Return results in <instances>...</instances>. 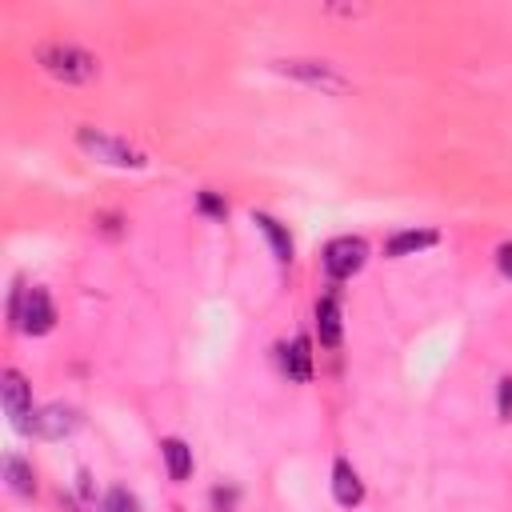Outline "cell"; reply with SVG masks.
<instances>
[{"label": "cell", "instance_id": "6da1fadb", "mask_svg": "<svg viewBox=\"0 0 512 512\" xmlns=\"http://www.w3.org/2000/svg\"><path fill=\"white\" fill-rule=\"evenodd\" d=\"M36 64L52 76V80H64V84H84L100 72V60L80 48V44H64V40H52V44H40L36 48Z\"/></svg>", "mask_w": 512, "mask_h": 512}, {"label": "cell", "instance_id": "7a4b0ae2", "mask_svg": "<svg viewBox=\"0 0 512 512\" xmlns=\"http://www.w3.org/2000/svg\"><path fill=\"white\" fill-rule=\"evenodd\" d=\"M76 144L96 156L100 164H112V168H148V152H140L136 144L112 136V132H100V128H80L76 132Z\"/></svg>", "mask_w": 512, "mask_h": 512}, {"label": "cell", "instance_id": "3957f363", "mask_svg": "<svg viewBox=\"0 0 512 512\" xmlns=\"http://www.w3.org/2000/svg\"><path fill=\"white\" fill-rule=\"evenodd\" d=\"M364 260H368V244L360 236H336V240L324 244V256H320V264H324V272L332 280L356 276L364 268Z\"/></svg>", "mask_w": 512, "mask_h": 512}, {"label": "cell", "instance_id": "277c9868", "mask_svg": "<svg viewBox=\"0 0 512 512\" xmlns=\"http://www.w3.org/2000/svg\"><path fill=\"white\" fill-rule=\"evenodd\" d=\"M276 72L296 76V80H304L308 88H320V92H344L348 88V80L324 60H276Z\"/></svg>", "mask_w": 512, "mask_h": 512}, {"label": "cell", "instance_id": "5b68a950", "mask_svg": "<svg viewBox=\"0 0 512 512\" xmlns=\"http://www.w3.org/2000/svg\"><path fill=\"white\" fill-rule=\"evenodd\" d=\"M80 428V412L68 408V404H44L40 412H32L28 420V432L40 436V440H64Z\"/></svg>", "mask_w": 512, "mask_h": 512}, {"label": "cell", "instance_id": "8992f818", "mask_svg": "<svg viewBox=\"0 0 512 512\" xmlns=\"http://www.w3.org/2000/svg\"><path fill=\"white\" fill-rule=\"evenodd\" d=\"M16 328L28 332V336H44V332L56 328V304H52V296L44 288H28L24 292V300H20V324Z\"/></svg>", "mask_w": 512, "mask_h": 512}, {"label": "cell", "instance_id": "52a82bcc", "mask_svg": "<svg viewBox=\"0 0 512 512\" xmlns=\"http://www.w3.org/2000/svg\"><path fill=\"white\" fill-rule=\"evenodd\" d=\"M0 400H4L8 420L16 428H28V416H32V384L16 368H4V376H0Z\"/></svg>", "mask_w": 512, "mask_h": 512}, {"label": "cell", "instance_id": "ba28073f", "mask_svg": "<svg viewBox=\"0 0 512 512\" xmlns=\"http://www.w3.org/2000/svg\"><path fill=\"white\" fill-rule=\"evenodd\" d=\"M332 496H336L340 508H356L364 500V480H360V472L348 460L332 464Z\"/></svg>", "mask_w": 512, "mask_h": 512}, {"label": "cell", "instance_id": "9c48e42d", "mask_svg": "<svg viewBox=\"0 0 512 512\" xmlns=\"http://www.w3.org/2000/svg\"><path fill=\"white\" fill-rule=\"evenodd\" d=\"M160 456H164L168 476H172L176 484H184V480L192 476V448H188L180 436H164V440H160Z\"/></svg>", "mask_w": 512, "mask_h": 512}, {"label": "cell", "instance_id": "30bf717a", "mask_svg": "<svg viewBox=\"0 0 512 512\" xmlns=\"http://www.w3.org/2000/svg\"><path fill=\"white\" fill-rule=\"evenodd\" d=\"M284 372H288V380H296V384H308V380H312V340H308V336H296V340L288 344V352H284Z\"/></svg>", "mask_w": 512, "mask_h": 512}, {"label": "cell", "instance_id": "8fae6325", "mask_svg": "<svg viewBox=\"0 0 512 512\" xmlns=\"http://www.w3.org/2000/svg\"><path fill=\"white\" fill-rule=\"evenodd\" d=\"M316 336H320L324 348L340 344V304H336V296L316 300Z\"/></svg>", "mask_w": 512, "mask_h": 512}, {"label": "cell", "instance_id": "7c38bea8", "mask_svg": "<svg viewBox=\"0 0 512 512\" xmlns=\"http://www.w3.org/2000/svg\"><path fill=\"white\" fill-rule=\"evenodd\" d=\"M252 224L268 236V244H272L276 260H280V264H288V260H292V236H288V228H284L276 216H268V212H256V216H252Z\"/></svg>", "mask_w": 512, "mask_h": 512}, {"label": "cell", "instance_id": "4fadbf2b", "mask_svg": "<svg viewBox=\"0 0 512 512\" xmlns=\"http://www.w3.org/2000/svg\"><path fill=\"white\" fill-rule=\"evenodd\" d=\"M440 236L432 232V228H408V232H396L388 244H384V252L388 256H412V252H420V248H432Z\"/></svg>", "mask_w": 512, "mask_h": 512}, {"label": "cell", "instance_id": "5bb4252c", "mask_svg": "<svg viewBox=\"0 0 512 512\" xmlns=\"http://www.w3.org/2000/svg\"><path fill=\"white\" fill-rule=\"evenodd\" d=\"M4 480L16 496H32L36 492V476H32V464L20 460V456H4Z\"/></svg>", "mask_w": 512, "mask_h": 512}, {"label": "cell", "instance_id": "9a60e30c", "mask_svg": "<svg viewBox=\"0 0 512 512\" xmlns=\"http://www.w3.org/2000/svg\"><path fill=\"white\" fill-rule=\"evenodd\" d=\"M100 512H140V500H136V492H128V488H108Z\"/></svg>", "mask_w": 512, "mask_h": 512}, {"label": "cell", "instance_id": "2e32d148", "mask_svg": "<svg viewBox=\"0 0 512 512\" xmlns=\"http://www.w3.org/2000/svg\"><path fill=\"white\" fill-rule=\"evenodd\" d=\"M496 412H500V420H512V376H504L496 388Z\"/></svg>", "mask_w": 512, "mask_h": 512}, {"label": "cell", "instance_id": "e0dca14e", "mask_svg": "<svg viewBox=\"0 0 512 512\" xmlns=\"http://www.w3.org/2000/svg\"><path fill=\"white\" fill-rule=\"evenodd\" d=\"M196 204H200V212H208V216H224V212H228V204H224L216 192H200Z\"/></svg>", "mask_w": 512, "mask_h": 512}, {"label": "cell", "instance_id": "ac0fdd59", "mask_svg": "<svg viewBox=\"0 0 512 512\" xmlns=\"http://www.w3.org/2000/svg\"><path fill=\"white\" fill-rule=\"evenodd\" d=\"M212 504H216V512H228V508L236 504V492H232V488H228V492L216 488V492H212Z\"/></svg>", "mask_w": 512, "mask_h": 512}, {"label": "cell", "instance_id": "d6986e66", "mask_svg": "<svg viewBox=\"0 0 512 512\" xmlns=\"http://www.w3.org/2000/svg\"><path fill=\"white\" fill-rule=\"evenodd\" d=\"M496 264H500V272L512 280V244H500V248H496Z\"/></svg>", "mask_w": 512, "mask_h": 512}]
</instances>
